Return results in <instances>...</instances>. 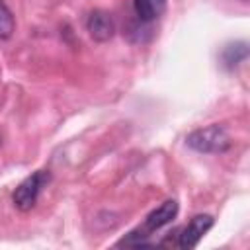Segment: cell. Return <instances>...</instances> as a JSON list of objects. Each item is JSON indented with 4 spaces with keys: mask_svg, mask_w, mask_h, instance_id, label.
Listing matches in <instances>:
<instances>
[{
    "mask_svg": "<svg viewBox=\"0 0 250 250\" xmlns=\"http://www.w3.org/2000/svg\"><path fill=\"white\" fill-rule=\"evenodd\" d=\"M189 148L203 154H221L230 148V135L219 123H211L207 127H199L186 137Z\"/></svg>",
    "mask_w": 250,
    "mask_h": 250,
    "instance_id": "1",
    "label": "cell"
},
{
    "mask_svg": "<svg viewBox=\"0 0 250 250\" xmlns=\"http://www.w3.org/2000/svg\"><path fill=\"white\" fill-rule=\"evenodd\" d=\"M51 180V174L49 170H37L33 172L31 176H27L14 191L12 199H14V205L20 209V211H29L35 207L37 199H39V193L41 189L49 184Z\"/></svg>",
    "mask_w": 250,
    "mask_h": 250,
    "instance_id": "2",
    "label": "cell"
},
{
    "mask_svg": "<svg viewBox=\"0 0 250 250\" xmlns=\"http://www.w3.org/2000/svg\"><path fill=\"white\" fill-rule=\"evenodd\" d=\"M213 227V217L211 215H195L191 217V221L178 230V240H176V246L178 248H193L199 244V240L203 238V234Z\"/></svg>",
    "mask_w": 250,
    "mask_h": 250,
    "instance_id": "3",
    "label": "cell"
},
{
    "mask_svg": "<svg viewBox=\"0 0 250 250\" xmlns=\"http://www.w3.org/2000/svg\"><path fill=\"white\" fill-rule=\"evenodd\" d=\"M86 29L90 33V37L98 43H105L113 37L115 33V21L111 18L109 12L105 10H94L90 12L88 20H86Z\"/></svg>",
    "mask_w": 250,
    "mask_h": 250,
    "instance_id": "4",
    "label": "cell"
},
{
    "mask_svg": "<svg viewBox=\"0 0 250 250\" xmlns=\"http://www.w3.org/2000/svg\"><path fill=\"white\" fill-rule=\"evenodd\" d=\"M166 6H168V0H133L135 16L143 23H152L160 20L162 14L166 12Z\"/></svg>",
    "mask_w": 250,
    "mask_h": 250,
    "instance_id": "5",
    "label": "cell"
},
{
    "mask_svg": "<svg viewBox=\"0 0 250 250\" xmlns=\"http://www.w3.org/2000/svg\"><path fill=\"white\" fill-rule=\"evenodd\" d=\"M248 57V45L244 41H236V43H229L223 51H221V61L223 66L232 70L234 66H238L244 59Z\"/></svg>",
    "mask_w": 250,
    "mask_h": 250,
    "instance_id": "6",
    "label": "cell"
},
{
    "mask_svg": "<svg viewBox=\"0 0 250 250\" xmlns=\"http://www.w3.org/2000/svg\"><path fill=\"white\" fill-rule=\"evenodd\" d=\"M16 29V20L12 10L6 6L4 0H0V39H10Z\"/></svg>",
    "mask_w": 250,
    "mask_h": 250,
    "instance_id": "7",
    "label": "cell"
},
{
    "mask_svg": "<svg viewBox=\"0 0 250 250\" xmlns=\"http://www.w3.org/2000/svg\"><path fill=\"white\" fill-rule=\"evenodd\" d=\"M244 2H246V0H244Z\"/></svg>",
    "mask_w": 250,
    "mask_h": 250,
    "instance_id": "8",
    "label": "cell"
}]
</instances>
